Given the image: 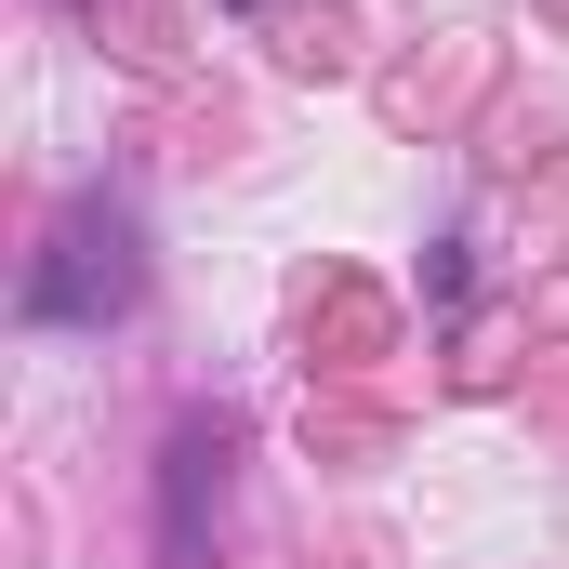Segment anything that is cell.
Masks as SVG:
<instances>
[{
    "label": "cell",
    "instance_id": "6da1fadb",
    "mask_svg": "<svg viewBox=\"0 0 569 569\" xmlns=\"http://www.w3.org/2000/svg\"><path fill=\"white\" fill-rule=\"evenodd\" d=\"M133 212L120 199H80L67 226H53V266L27 279V318H53V331H93V318H120L133 305Z\"/></svg>",
    "mask_w": 569,
    "mask_h": 569
}]
</instances>
